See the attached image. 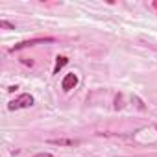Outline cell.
Masks as SVG:
<instances>
[{"label":"cell","mask_w":157,"mask_h":157,"mask_svg":"<svg viewBox=\"0 0 157 157\" xmlns=\"http://www.w3.org/2000/svg\"><path fill=\"white\" fill-rule=\"evenodd\" d=\"M48 144H54V146H78L80 140L78 139H50Z\"/></svg>","instance_id":"277c9868"},{"label":"cell","mask_w":157,"mask_h":157,"mask_svg":"<svg viewBox=\"0 0 157 157\" xmlns=\"http://www.w3.org/2000/svg\"><path fill=\"white\" fill-rule=\"evenodd\" d=\"M0 28H6V30H15V24H11V22H8V21H0Z\"/></svg>","instance_id":"8992f818"},{"label":"cell","mask_w":157,"mask_h":157,"mask_svg":"<svg viewBox=\"0 0 157 157\" xmlns=\"http://www.w3.org/2000/svg\"><path fill=\"white\" fill-rule=\"evenodd\" d=\"M76 85H78V76H76L74 72L67 74V76L63 78V82H61V87H63V91H65V93L72 91V89H74Z\"/></svg>","instance_id":"3957f363"},{"label":"cell","mask_w":157,"mask_h":157,"mask_svg":"<svg viewBox=\"0 0 157 157\" xmlns=\"http://www.w3.org/2000/svg\"><path fill=\"white\" fill-rule=\"evenodd\" d=\"M32 105H33V96L28 94V93H24V94H21L19 98L11 100V102L8 104V109H10V111H17V109H26V107H32Z\"/></svg>","instance_id":"6da1fadb"},{"label":"cell","mask_w":157,"mask_h":157,"mask_svg":"<svg viewBox=\"0 0 157 157\" xmlns=\"http://www.w3.org/2000/svg\"><path fill=\"white\" fill-rule=\"evenodd\" d=\"M56 39L54 37H37V39H28V41H21L17 43L15 46L10 48V52H17V50H22V48H28V46H35V44H43V43H54Z\"/></svg>","instance_id":"7a4b0ae2"},{"label":"cell","mask_w":157,"mask_h":157,"mask_svg":"<svg viewBox=\"0 0 157 157\" xmlns=\"http://www.w3.org/2000/svg\"><path fill=\"white\" fill-rule=\"evenodd\" d=\"M33 157H54V155H52V153H44V151H43V153H37V155H33Z\"/></svg>","instance_id":"ba28073f"},{"label":"cell","mask_w":157,"mask_h":157,"mask_svg":"<svg viewBox=\"0 0 157 157\" xmlns=\"http://www.w3.org/2000/svg\"><path fill=\"white\" fill-rule=\"evenodd\" d=\"M68 63V57L67 56H57L56 57V67H54V74H59V70Z\"/></svg>","instance_id":"5b68a950"},{"label":"cell","mask_w":157,"mask_h":157,"mask_svg":"<svg viewBox=\"0 0 157 157\" xmlns=\"http://www.w3.org/2000/svg\"><path fill=\"white\" fill-rule=\"evenodd\" d=\"M22 63H24V65H30V67L33 65V61H32V59H28V57H22Z\"/></svg>","instance_id":"52a82bcc"}]
</instances>
